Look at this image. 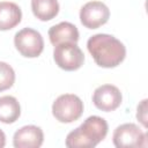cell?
I'll return each instance as SVG.
<instances>
[{
    "mask_svg": "<svg viewBox=\"0 0 148 148\" xmlns=\"http://www.w3.org/2000/svg\"><path fill=\"white\" fill-rule=\"evenodd\" d=\"M87 49L95 62L103 68L120 65L126 57L125 45L112 35L96 34L87 42Z\"/></svg>",
    "mask_w": 148,
    "mask_h": 148,
    "instance_id": "obj_1",
    "label": "cell"
},
{
    "mask_svg": "<svg viewBox=\"0 0 148 148\" xmlns=\"http://www.w3.org/2000/svg\"><path fill=\"white\" fill-rule=\"evenodd\" d=\"M108 130L109 126L104 118L90 116L67 134L65 145L68 148H94L105 139Z\"/></svg>",
    "mask_w": 148,
    "mask_h": 148,
    "instance_id": "obj_2",
    "label": "cell"
},
{
    "mask_svg": "<svg viewBox=\"0 0 148 148\" xmlns=\"http://www.w3.org/2000/svg\"><path fill=\"white\" fill-rule=\"evenodd\" d=\"M83 113V102L74 94H64L56 98L52 104L53 117L64 124L77 120Z\"/></svg>",
    "mask_w": 148,
    "mask_h": 148,
    "instance_id": "obj_3",
    "label": "cell"
},
{
    "mask_svg": "<svg viewBox=\"0 0 148 148\" xmlns=\"http://www.w3.org/2000/svg\"><path fill=\"white\" fill-rule=\"evenodd\" d=\"M14 45L21 56L37 58L44 50V39L39 31L32 28H23L15 34Z\"/></svg>",
    "mask_w": 148,
    "mask_h": 148,
    "instance_id": "obj_4",
    "label": "cell"
},
{
    "mask_svg": "<svg viewBox=\"0 0 148 148\" xmlns=\"http://www.w3.org/2000/svg\"><path fill=\"white\" fill-rule=\"evenodd\" d=\"M53 60L64 71H76L84 61V54L76 43H62L54 46Z\"/></svg>",
    "mask_w": 148,
    "mask_h": 148,
    "instance_id": "obj_5",
    "label": "cell"
},
{
    "mask_svg": "<svg viewBox=\"0 0 148 148\" xmlns=\"http://www.w3.org/2000/svg\"><path fill=\"white\" fill-rule=\"evenodd\" d=\"M146 134L133 123H126L119 125L112 135V141L117 148H131V147H145Z\"/></svg>",
    "mask_w": 148,
    "mask_h": 148,
    "instance_id": "obj_6",
    "label": "cell"
},
{
    "mask_svg": "<svg viewBox=\"0 0 148 148\" xmlns=\"http://www.w3.org/2000/svg\"><path fill=\"white\" fill-rule=\"evenodd\" d=\"M110 10L102 1H89L80 9V21L88 29H97L109 21Z\"/></svg>",
    "mask_w": 148,
    "mask_h": 148,
    "instance_id": "obj_7",
    "label": "cell"
},
{
    "mask_svg": "<svg viewBox=\"0 0 148 148\" xmlns=\"http://www.w3.org/2000/svg\"><path fill=\"white\" fill-rule=\"evenodd\" d=\"M123 95L120 90L113 84H102L97 87L92 94L94 105L104 112L114 111L120 106Z\"/></svg>",
    "mask_w": 148,
    "mask_h": 148,
    "instance_id": "obj_8",
    "label": "cell"
},
{
    "mask_svg": "<svg viewBox=\"0 0 148 148\" xmlns=\"http://www.w3.org/2000/svg\"><path fill=\"white\" fill-rule=\"evenodd\" d=\"M44 141V133L40 127L27 125L18 128L13 136L15 148H39Z\"/></svg>",
    "mask_w": 148,
    "mask_h": 148,
    "instance_id": "obj_9",
    "label": "cell"
},
{
    "mask_svg": "<svg viewBox=\"0 0 148 148\" xmlns=\"http://www.w3.org/2000/svg\"><path fill=\"white\" fill-rule=\"evenodd\" d=\"M79 37L77 28L71 22H60L49 29V38L54 46L62 43H77Z\"/></svg>",
    "mask_w": 148,
    "mask_h": 148,
    "instance_id": "obj_10",
    "label": "cell"
},
{
    "mask_svg": "<svg viewBox=\"0 0 148 148\" xmlns=\"http://www.w3.org/2000/svg\"><path fill=\"white\" fill-rule=\"evenodd\" d=\"M22 20V10L15 2L0 1V30L15 28Z\"/></svg>",
    "mask_w": 148,
    "mask_h": 148,
    "instance_id": "obj_11",
    "label": "cell"
},
{
    "mask_svg": "<svg viewBox=\"0 0 148 148\" xmlns=\"http://www.w3.org/2000/svg\"><path fill=\"white\" fill-rule=\"evenodd\" d=\"M21 116V106L14 96L0 97V121L3 124H13Z\"/></svg>",
    "mask_w": 148,
    "mask_h": 148,
    "instance_id": "obj_12",
    "label": "cell"
},
{
    "mask_svg": "<svg viewBox=\"0 0 148 148\" xmlns=\"http://www.w3.org/2000/svg\"><path fill=\"white\" fill-rule=\"evenodd\" d=\"M31 10L40 21H50L59 13L58 0H31Z\"/></svg>",
    "mask_w": 148,
    "mask_h": 148,
    "instance_id": "obj_13",
    "label": "cell"
},
{
    "mask_svg": "<svg viewBox=\"0 0 148 148\" xmlns=\"http://www.w3.org/2000/svg\"><path fill=\"white\" fill-rule=\"evenodd\" d=\"M14 82L15 72L13 67L5 61H0V92L12 88Z\"/></svg>",
    "mask_w": 148,
    "mask_h": 148,
    "instance_id": "obj_14",
    "label": "cell"
},
{
    "mask_svg": "<svg viewBox=\"0 0 148 148\" xmlns=\"http://www.w3.org/2000/svg\"><path fill=\"white\" fill-rule=\"evenodd\" d=\"M136 118L145 127H147V99H142L141 103L138 105Z\"/></svg>",
    "mask_w": 148,
    "mask_h": 148,
    "instance_id": "obj_15",
    "label": "cell"
},
{
    "mask_svg": "<svg viewBox=\"0 0 148 148\" xmlns=\"http://www.w3.org/2000/svg\"><path fill=\"white\" fill-rule=\"evenodd\" d=\"M6 145V134L3 133L2 130H0V148L5 147Z\"/></svg>",
    "mask_w": 148,
    "mask_h": 148,
    "instance_id": "obj_16",
    "label": "cell"
}]
</instances>
